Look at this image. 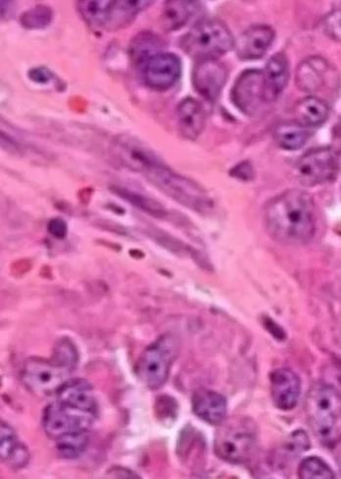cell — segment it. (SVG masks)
<instances>
[{
    "label": "cell",
    "instance_id": "cell-1",
    "mask_svg": "<svg viewBox=\"0 0 341 479\" xmlns=\"http://www.w3.org/2000/svg\"><path fill=\"white\" fill-rule=\"evenodd\" d=\"M264 218L270 237L283 244L304 245L316 233V205L304 189H290L270 199Z\"/></svg>",
    "mask_w": 341,
    "mask_h": 479
},
{
    "label": "cell",
    "instance_id": "cell-2",
    "mask_svg": "<svg viewBox=\"0 0 341 479\" xmlns=\"http://www.w3.org/2000/svg\"><path fill=\"white\" fill-rule=\"evenodd\" d=\"M78 364L77 346L71 339L63 337L55 343L52 357L28 359L21 373L22 383L29 391L38 396L55 394L71 379Z\"/></svg>",
    "mask_w": 341,
    "mask_h": 479
},
{
    "label": "cell",
    "instance_id": "cell-3",
    "mask_svg": "<svg viewBox=\"0 0 341 479\" xmlns=\"http://www.w3.org/2000/svg\"><path fill=\"white\" fill-rule=\"evenodd\" d=\"M308 423L318 441L329 449L339 439L340 395L330 384H317L310 389L305 406Z\"/></svg>",
    "mask_w": 341,
    "mask_h": 479
},
{
    "label": "cell",
    "instance_id": "cell-4",
    "mask_svg": "<svg viewBox=\"0 0 341 479\" xmlns=\"http://www.w3.org/2000/svg\"><path fill=\"white\" fill-rule=\"evenodd\" d=\"M214 452L227 463L244 465L252 460L259 442L256 423L248 416H235L219 425Z\"/></svg>",
    "mask_w": 341,
    "mask_h": 479
},
{
    "label": "cell",
    "instance_id": "cell-5",
    "mask_svg": "<svg viewBox=\"0 0 341 479\" xmlns=\"http://www.w3.org/2000/svg\"><path fill=\"white\" fill-rule=\"evenodd\" d=\"M190 57L199 60L219 59L235 47V38L228 26L218 19L197 22L179 41Z\"/></svg>",
    "mask_w": 341,
    "mask_h": 479
},
{
    "label": "cell",
    "instance_id": "cell-6",
    "mask_svg": "<svg viewBox=\"0 0 341 479\" xmlns=\"http://www.w3.org/2000/svg\"><path fill=\"white\" fill-rule=\"evenodd\" d=\"M179 352V338L172 333L163 334L150 344L136 365V374L150 391H158L168 381L170 368Z\"/></svg>",
    "mask_w": 341,
    "mask_h": 479
},
{
    "label": "cell",
    "instance_id": "cell-7",
    "mask_svg": "<svg viewBox=\"0 0 341 479\" xmlns=\"http://www.w3.org/2000/svg\"><path fill=\"white\" fill-rule=\"evenodd\" d=\"M160 191L176 202L197 213H205L213 207L212 197L192 179L176 173L163 162L150 168L144 174Z\"/></svg>",
    "mask_w": 341,
    "mask_h": 479
},
{
    "label": "cell",
    "instance_id": "cell-8",
    "mask_svg": "<svg viewBox=\"0 0 341 479\" xmlns=\"http://www.w3.org/2000/svg\"><path fill=\"white\" fill-rule=\"evenodd\" d=\"M153 4L154 2L146 0H137V2L84 0L78 2L77 7L79 15L88 26L112 32L132 24L137 16Z\"/></svg>",
    "mask_w": 341,
    "mask_h": 479
},
{
    "label": "cell",
    "instance_id": "cell-9",
    "mask_svg": "<svg viewBox=\"0 0 341 479\" xmlns=\"http://www.w3.org/2000/svg\"><path fill=\"white\" fill-rule=\"evenodd\" d=\"M339 172V153L332 147L310 149L295 166L300 184L315 187L335 181Z\"/></svg>",
    "mask_w": 341,
    "mask_h": 479
},
{
    "label": "cell",
    "instance_id": "cell-10",
    "mask_svg": "<svg viewBox=\"0 0 341 479\" xmlns=\"http://www.w3.org/2000/svg\"><path fill=\"white\" fill-rule=\"evenodd\" d=\"M98 415L55 400L43 413V427L49 438L56 441L63 435L89 431Z\"/></svg>",
    "mask_w": 341,
    "mask_h": 479
},
{
    "label": "cell",
    "instance_id": "cell-11",
    "mask_svg": "<svg viewBox=\"0 0 341 479\" xmlns=\"http://www.w3.org/2000/svg\"><path fill=\"white\" fill-rule=\"evenodd\" d=\"M230 101L247 116L256 115L265 105L270 104L263 70L247 69L240 73L230 91Z\"/></svg>",
    "mask_w": 341,
    "mask_h": 479
},
{
    "label": "cell",
    "instance_id": "cell-12",
    "mask_svg": "<svg viewBox=\"0 0 341 479\" xmlns=\"http://www.w3.org/2000/svg\"><path fill=\"white\" fill-rule=\"evenodd\" d=\"M145 85L156 92L172 88L183 73V63L173 53L162 52L150 56L138 67Z\"/></svg>",
    "mask_w": 341,
    "mask_h": 479
},
{
    "label": "cell",
    "instance_id": "cell-13",
    "mask_svg": "<svg viewBox=\"0 0 341 479\" xmlns=\"http://www.w3.org/2000/svg\"><path fill=\"white\" fill-rule=\"evenodd\" d=\"M229 79L227 66L219 59L196 62L193 71V85L199 96L215 103L222 93Z\"/></svg>",
    "mask_w": 341,
    "mask_h": 479
},
{
    "label": "cell",
    "instance_id": "cell-14",
    "mask_svg": "<svg viewBox=\"0 0 341 479\" xmlns=\"http://www.w3.org/2000/svg\"><path fill=\"white\" fill-rule=\"evenodd\" d=\"M112 146L116 161L129 171L145 174L150 168L162 162L152 149L133 137H117Z\"/></svg>",
    "mask_w": 341,
    "mask_h": 479
},
{
    "label": "cell",
    "instance_id": "cell-15",
    "mask_svg": "<svg viewBox=\"0 0 341 479\" xmlns=\"http://www.w3.org/2000/svg\"><path fill=\"white\" fill-rule=\"evenodd\" d=\"M270 396L279 411H293L301 396V379L293 369L277 368L270 374Z\"/></svg>",
    "mask_w": 341,
    "mask_h": 479
},
{
    "label": "cell",
    "instance_id": "cell-16",
    "mask_svg": "<svg viewBox=\"0 0 341 479\" xmlns=\"http://www.w3.org/2000/svg\"><path fill=\"white\" fill-rule=\"evenodd\" d=\"M276 38L275 29L267 25L250 27L235 41L237 55L240 60H258L262 58Z\"/></svg>",
    "mask_w": 341,
    "mask_h": 479
},
{
    "label": "cell",
    "instance_id": "cell-17",
    "mask_svg": "<svg viewBox=\"0 0 341 479\" xmlns=\"http://www.w3.org/2000/svg\"><path fill=\"white\" fill-rule=\"evenodd\" d=\"M195 415L208 424L220 425L227 417L228 402L225 396L210 389L200 388L192 398Z\"/></svg>",
    "mask_w": 341,
    "mask_h": 479
},
{
    "label": "cell",
    "instance_id": "cell-18",
    "mask_svg": "<svg viewBox=\"0 0 341 479\" xmlns=\"http://www.w3.org/2000/svg\"><path fill=\"white\" fill-rule=\"evenodd\" d=\"M56 400L88 413L98 415V404L93 385L86 379H69L55 393Z\"/></svg>",
    "mask_w": 341,
    "mask_h": 479
},
{
    "label": "cell",
    "instance_id": "cell-19",
    "mask_svg": "<svg viewBox=\"0 0 341 479\" xmlns=\"http://www.w3.org/2000/svg\"><path fill=\"white\" fill-rule=\"evenodd\" d=\"M177 122L180 134L196 139L203 134L207 114L204 105L193 97H186L177 106Z\"/></svg>",
    "mask_w": 341,
    "mask_h": 479
},
{
    "label": "cell",
    "instance_id": "cell-20",
    "mask_svg": "<svg viewBox=\"0 0 341 479\" xmlns=\"http://www.w3.org/2000/svg\"><path fill=\"white\" fill-rule=\"evenodd\" d=\"M329 74V64L325 58L309 57L297 67L295 85L300 91L316 93L326 85Z\"/></svg>",
    "mask_w": 341,
    "mask_h": 479
},
{
    "label": "cell",
    "instance_id": "cell-21",
    "mask_svg": "<svg viewBox=\"0 0 341 479\" xmlns=\"http://www.w3.org/2000/svg\"><path fill=\"white\" fill-rule=\"evenodd\" d=\"M267 91L270 103L282 95L289 80V62L284 53L270 56L263 69Z\"/></svg>",
    "mask_w": 341,
    "mask_h": 479
},
{
    "label": "cell",
    "instance_id": "cell-22",
    "mask_svg": "<svg viewBox=\"0 0 341 479\" xmlns=\"http://www.w3.org/2000/svg\"><path fill=\"white\" fill-rule=\"evenodd\" d=\"M296 122L312 130L322 126L328 120L329 109L328 104L316 97H307L295 106Z\"/></svg>",
    "mask_w": 341,
    "mask_h": 479
},
{
    "label": "cell",
    "instance_id": "cell-23",
    "mask_svg": "<svg viewBox=\"0 0 341 479\" xmlns=\"http://www.w3.org/2000/svg\"><path fill=\"white\" fill-rule=\"evenodd\" d=\"M311 442L308 434L304 429L290 433L272 458L273 464L279 470H284L294 462L295 458L310 450Z\"/></svg>",
    "mask_w": 341,
    "mask_h": 479
},
{
    "label": "cell",
    "instance_id": "cell-24",
    "mask_svg": "<svg viewBox=\"0 0 341 479\" xmlns=\"http://www.w3.org/2000/svg\"><path fill=\"white\" fill-rule=\"evenodd\" d=\"M200 9L202 4L198 2H167L160 21L166 31H177L186 26Z\"/></svg>",
    "mask_w": 341,
    "mask_h": 479
},
{
    "label": "cell",
    "instance_id": "cell-25",
    "mask_svg": "<svg viewBox=\"0 0 341 479\" xmlns=\"http://www.w3.org/2000/svg\"><path fill=\"white\" fill-rule=\"evenodd\" d=\"M312 137L311 129L298 122H284L279 124L274 132L277 146L285 151L295 152L303 148Z\"/></svg>",
    "mask_w": 341,
    "mask_h": 479
},
{
    "label": "cell",
    "instance_id": "cell-26",
    "mask_svg": "<svg viewBox=\"0 0 341 479\" xmlns=\"http://www.w3.org/2000/svg\"><path fill=\"white\" fill-rule=\"evenodd\" d=\"M164 42L162 38L152 32H143L130 42L129 55L134 65L138 68L146 59L162 53Z\"/></svg>",
    "mask_w": 341,
    "mask_h": 479
},
{
    "label": "cell",
    "instance_id": "cell-27",
    "mask_svg": "<svg viewBox=\"0 0 341 479\" xmlns=\"http://www.w3.org/2000/svg\"><path fill=\"white\" fill-rule=\"evenodd\" d=\"M58 455L66 460H76L87 450L89 443L88 431L69 433L55 441Z\"/></svg>",
    "mask_w": 341,
    "mask_h": 479
},
{
    "label": "cell",
    "instance_id": "cell-28",
    "mask_svg": "<svg viewBox=\"0 0 341 479\" xmlns=\"http://www.w3.org/2000/svg\"><path fill=\"white\" fill-rule=\"evenodd\" d=\"M112 189L115 195L126 199L128 203L146 214L154 217H164L167 214L165 207L162 204H159L156 199L130 191V189L123 187L113 186Z\"/></svg>",
    "mask_w": 341,
    "mask_h": 479
},
{
    "label": "cell",
    "instance_id": "cell-29",
    "mask_svg": "<svg viewBox=\"0 0 341 479\" xmlns=\"http://www.w3.org/2000/svg\"><path fill=\"white\" fill-rule=\"evenodd\" d=\"M298 477L301 479H334L336 474L329 465L319 457H308L299 464Z\"/></svg>",
    "mask_w": 341,
    "mask_h": 479
},
{
    "label": "cell",
    "instance_id": "cell-30",
    "mask_svg": "<svg viewBox=\"0 0 341 479\" xmlns=\"http://www.w3.org/2000/svg\"><path fill=\"white\" fill-rule=\"evenodd\" d=\"M53 20L54 10L47 5L38 4L20 17V24L28 29H42L52 24Z\"/></svg>",
    "mask_w": 341,
    "mask_h": 479
},
{
    "label": "cell",
    "instance_id": "cell-31",
    "mask_svg": "<svg viewBox=\"0 0 341 479\" xmlns=\"http://www.w3.org/2000/svg\"><path fill=\"white\" fill-rule=\"evenodd\" d=\"M154 411L158 422L172 424L179 415V403L172 396H159L155 401Z\"/></svg>",
    "mask_w": 341,
    "mask_h": 479
},
{
    "label": "cell",
    "instance_id": "cell-32",
    "mask_svg": "<svg viewBox=\"0 0 341 479\" xmlns=\"http://www.w3.org/2000/svg\"><path fill=\"white\" fill-rule=\"evenodd\" d=\"M20 442L21 441H19L13 427L2 421L0 424V455H2L3 462L7 461Z\"/></svg>",
    "mask_w": 341,
    "mask_h": 479
},
{
    "label": "cell",
    "instance_id": "cell-33",
    "mask_svg": "<svg viewBox=\"0 0 341 479\" xmlns=\"http://www.w3.org/2000/svg\"><path fill=\"white\" fill-rule=\"evenodd\" d=\"M340 19V10L337 9L327 15L323 21L324 33L337 43L340 42L341 38Z\"/></svg>",
    "mask_w": 341,
    "mask_h": 479
},
{
    "label": "cell",
    "instance_id": "cell-34",
    "mask_svg": "<svg viewBox=\"0 0 341 479\" xmlns=\"http://www.w3.org/2000/svg\"><path fill=\"white\" fill-rule=\"evenodd\" d=\"M29 461V452L28 447L20 442L15 450L9 456L5 464L12 468H23Z\"/></svg>",
    "mask_w": 341,
    "mask_h": 479
},
{
    "label": "cell",
    "instance_id": "cell-35",
    "mask_svg": "<svg viewBox=\"0 0 341 479\" xmlns=\"http://www.w3.org/2000/svg\"><path fill=\"white\" fill-rule=\"evenodd\" d=\"M28 77L32 82L39 85H46L54 81L55 75L52 70L45 66L34 67L28 72Z\"/></svg>",
    "mask_w": 341,
    "mask_h": 479
},
{
    "label": "cell",
    "instance_id": "cell-36",
    "mask_svg": "<svg viewBox=\"0 0 341 479\" xmlns=\"http://www.w3.org/2000/svg\"><path fill=\"white\" fill-rule=\"evenodd\" d=\"M229 173L237 179L243 180V181H250V180L254 177V167L252 164L248 162L238 164L232 168V171H230Z\"/></svg>",
    "mask_w": 341,
    "mask_h": 479
},
{
    "label": "cell",
    "instance_id": "cell-37",
    "mask_svg": "<svg viewBox=\"0 0 341 479\" xmlns=\"http://www.w3.org/2000/svg\"><path fill=\"white\" fill-rule=\"evenodd\" d=\"M47 231L57 239H64L68 233V226L62 218L56 217L48 223Z\"/></svg>",
    "mask_w": 341,
    "mask_h": 479
},
{
    "label": "cell",
    "instance_id": "cell-38",
    "mask_svg": "<svg viewBox=\"0 0 341 479\" xmlns=\"http://www.w3.org/2000/svg\"><path fill=\"white\" fill-rule=\"evenodd\" d=\"M108 476L116 478H138L136 474L124 467H112V470L108 472Z\"/></svg>",
    "mask_w": 341,
    "mask_h": 479
}]
</instances>
